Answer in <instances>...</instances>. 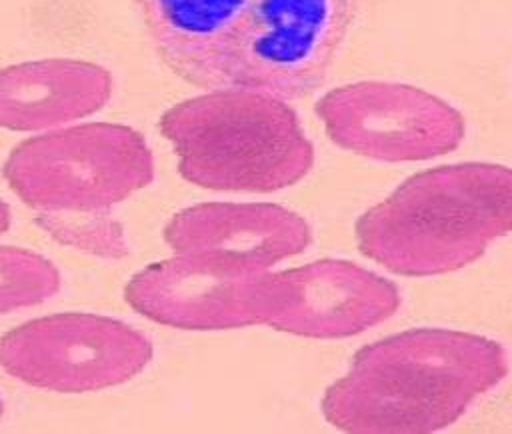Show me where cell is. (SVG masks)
Wrapping results in <instances>:
<instances>
[{
	"label": "cell",
	"instance_id": "obj_1",
	"mask_svg": "<svg viewBox=\"0 0 512 434\" xmlns=\"http://www.w3.org/2000/svg\"><path fill=\"white\" fill-rule=\"evenodd\" d=\"M150 40L182 80L264 90L286 100L318 90L352 26L356 0H136Z\"/></svg>",
	"mask_w": 512,
	"mask_h": 434
},
{
	"label": "cell",
	"instance_id": "obj_2",
	"mask_svg": "<svg viewBox=\"0 0 512 434\" xmlns=\"http://www.w3.org/2000/svg\"><path fill=\"white\" fill-rule=\"evenodd\" d=\"M506 374L508 354L498 342L416 328L360 348L348 372L324 392L322 412L344 432H438Z\"/></svg>",
	"mask_w": 512,
	"mask_h": 434
},
{
	"label": "cell",
	"instance_id": "obj_3",
	"mask_svg": "<svg viewBox=\"0 0 512 434\" xmlns=\"http://www.w3.org/2000/svg\"><path fill=\"white\" fill-rule=\"evenodd\" d=\"M508 232L512 168L488 162L418 172L356 222L360 250L404 276L464 268Z\"/></svg>",
	"mask_w": 512,
	"mask_h": 434
},
{
	"label": "cell",
	"instance_id": "obj_4",
	"mask_svg": "<svg viewBox=\"0 0 512 434\" xmlns=\"http://www.w3.org/2000/svg\"><path fill=\"white\" fill-rule=\"evenodd\" d=\"M160 132L188 182L220 192H276L314 164L296 110L264 90L218 88L168 108Z\"/></svg>",
	"mask_w": 512,
	"mask_h": 434
},
{
	"label": "cell",
	"instance_id": "obj_5",
	"mask_svg": "<svg viewBox=\"0 0 512 434\" xmlns=\"http://www.w3.org/2000/svg\"><path fill=\"white\" fill-rule=\"evenodd\" d=\"M2 174L26 206L44 214H104L154 180V156L138 130L90 122L20 142Z\"/></svg>",
	"mask_w": 512,
	"mask_h": 434
},
{
	"label": "cell",
	"instance_id": "obj_6",
	"mask_svg": "<svg viewBox=\"0 0 512 434\" xmlns=\"http://www.w3.org/2000/svg\"><path fill=\"white\" fill-rule=\"evenodd\" d=\"M154 348L134 326L90 312L28 320L0 338V368L28 386L84 394L126 384L152 360Z\"/></svg>",
	"mask_w": 512,
	"mask_h": 434
},
{
	"label": "cell",
	"instance_id": "obj_7",
	"mask_svg": "<svg viewBox=\"0 0 512 434\" xmlns=\"http://www.w3.org/2000/svg\"><path fill=\"white\" fill-rule=\"evenodd\" d=\"M340 148L382 162L428 160L460 146L466 124L446 100L398 82H354L316 102Z\"/></svg>",
	"mask_w": 512,
	"mask_h": 434
},
{
	"label": "cell",
	"instance_id": "obj_8",
	"mask_svg": "<svg viewBox=\"0 0 512 434\" xmlns=\"http://www.w3.org/2000/svg\"><path fill=\"white\" fill-rule=\"evenodd\" d=\"M270 272L248 270L206 252H174L138 270L124 300L144 318L180 330L266 324Z\"/></svg>",
	"mask_w": 512,
	"mask_h": 434
},
{
	"label": "cell",
	"instance_id": "obj_9",
	"mask_svg": "<svg viewBox=\"0 0 512 434\" xmlns=\"http://www.w3.org/2000/svg\"><path fill=\"white\" fill-rule=\"evenodd\" d=\"M400 292L346 260H316L270 272L266 324L296 336L346 338L390 318Z\"/></svg>",
	"mask_w": 512,
	"mask_h": 434
},
{
	"label": "cell",
	"instance_id": "obj_10",
	"mask_svg": "<svg viewBox=\"0 0 512 434\" xmlns=\"http://www.w3.org/2000/svg\"><path fill=\"white\" fill-rule=\"evenodd\" d=\"M174 252H206L248 270L266 272L306 250L308 222L278 204L204 202L176 212L164 228Z\"/></svg>",
	"mask_w": 512,
	"mask_h": 434
},
{
	"label": "cell",
	"instance_id": "obj_11",
	"mask_svg": "<svg viewBox=\"0 0 512 434\" xmlns=\"http://www.w3.org/2000/svg\"><path fill=\"white\" fill-rule=\"evenodd\" d=\"M112 74L94 62L46 58L0 70V128L36 132L86 118L112 96Z\"/></svg>",
	"mask_w": 512,
	"mask_h": 434
},
{
	"label": "cell",
	"instance_id": "obj_12",
	"mask_svg": "<svg viewBox=\"0 0 512 434\" xmlns=\"http://www.w3.org/2000/svg\"><path fill=\"white\" fill-rule=\"evenodd\" d=\"M60 282L58 268L46 256L0 244V314L50 300Z\"/></svg>",
	"mask_w": 512,
	"mask_h": 434
},
{
	"label": "cell",
	"instance_id": "obj_13",
	"mask_svg": "<svg viewBox=\"0 0 512 434\" xmlns=\"http://www.w3.org/2000/svg\"><path fill=\"white\" fill-rule=\"evenodd\" d=\"M84 218L78 222L74 214H44L42 224L52 236L74 248L106 256L126 252V240L116 222L108 220L106 214H84Z\"/></svg>",
	"mask_w": 512,
	"mask_h": 434
},
{
	"label": "cell",
	"instance_id": "obj_14",
	"mask_svg": "<svg viewBox=\"0 0 512 434\" xmlns=\"http://www.w3.org/2000/svg\"><path fill=\"white\" fill-rule=\"evenodd\" d=\"M10 224H12L10 208H8V204L0 198V236L10 228Z\"/></svg>",
	"mask_w": 512,
	"mask_h": 434
},
{
	"label": "cell",
	"instance_id": "obj_15",
	"mask_svg": "<svg viewBox=\"0 0 512 434\" xmlns=\"http://www.w3.org/2000/svg\"><path fill=\"white\" fill-rule=\"evenodd\" d=\"M2 412H4V404H2V400H0V420H2Z\"/></svg>",
	"mask_w": 512,
	"mask_h": 434
}]
</instances>
